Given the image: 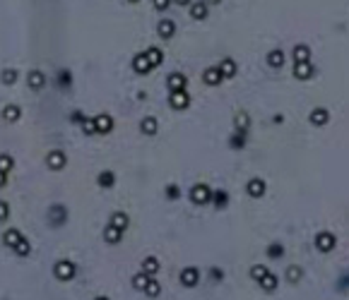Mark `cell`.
<instances>
[{"mask_svg":"<svg viewBox=\"0 0 349 300\" xmlns=\"http://www.w3.org/2000/svg\"><path fill=\"white\" fill-rule=\"evenodd\" d=\"M268 271H270V269H268L265 264H255V266L251 269V279H255V281H260V279H263V276H265Z\"/></svg>","mask_w":349,"mask_h":300,"instance_id":"obj_37","label":"cell"},{"mask_svg":"<svg viewBox=\"0 0 349 300\" xmlns=\"http://www.w3.org/2000/svg\"><path fill=\"white\" fill-rule=\"evenodd\" d=\"M171 5V0H155V7L156 10H166Z\"/></svg>","mask_w":349,"mask_h":300,"instance_id":"obj_45","label":"cell"},{"mask_svg":"<svg viewBox=\"0 0 349 300\" xmlns=\"http://www.w3.org/2000/svg\"><path fill=\"white\" fill-rule=\"evenodd\" d=\"M291 60H294V63H310V48L306 46V43L294 46V51H291Z\"/></svg>","mask_w":349,"mask_h":300,"instance_id":"obj_12","label":"cell"},{"mask_svg":"<svg viewBox=\"0 0 349 300\" xmlns=\"http://www.w3.org/2000/svg\"><path fill=\"white\" fill-rule=\"evenodd\" d=\"M27 84L37 91V89H41V87L46 84V77H43V72H39V70H32V72L27 75Z\"/></svg>","mask_w":349,"mask_h":300,"instance_id":"obj_22","label":"cell"},{"mask_svg":"<svg viewBox=\"0 0 349 300\" xmlns=\"http://www.w3.org/2000/svg\"><path fill=\"white\" fill-rule=\"evenodd\" d=\"M114 183H116V176L111 171L99 173V188H114Z\"/></svg>","mask_w":349,"mask_h":300,"instance_id":"obj_32","label":"cell"},{"mask_svg":"<svg viewBox=\"0 0 349 300\" xmlns=\"http://www.w3.org/2000/svg\"><path fill=\"white\" fill-rule=\"evenodd\" d=\"M284 276H287V281H289V283H299V281H301V276H304V271H301V266H289Z\"/></svg>","mask_w":349,"mask_h":300,"instance_id":"obj_33","label":"cell"},{"mask_svg":"<svg viewBox=\"0 0 349 300\" xmlns=\"http://www.w3.org/2000/svg\"><path fill=\"white\" fill-rule=\"evenodd\" d=\"M309 118H310V123L318 125V127H323V125L330 123V113H328V108H313Z\"/></svg>","mask_w":349,"mask_h":300,"instance_id":"obj_16","label":"cell"},{"mask_svg":"<svg viewBox=\"0 0 349 300\" xmlns=\"http://www.w3.org/2000/svg\"><path fill=\"white\" fill-rule=\"evenodd\" d=\"M191 199H193V204H207V202H212V188L205 185V183H197L191 190Z\"/></svg>","mask_w":349,"mask_h":300,"instance_id":"obj_2","label":"cell"},{"mask_svg":"<svg viewBox=\"0 0 349 300\" xmlns=\"http://www.w3.org/2000/svg\"><path fill=\"white\" fill-rule=\"evenodd\" d=\"M145 53H147V58H150L152 68H159V65L164 63V53H161V48H156V46H152V48H147Z\"/></svg>","mask_w":349,"mask_h":300,"instance_id":"obj_25","label":"cell"},{"mask_svg":"<svg viewBox=\"0 0 349 300\" xmlns=\"http://www.w3.org/2000/svg\"><path fill=\"white\" fill-rule=\"evenodd\" d=\"M17 82V70H2V84H15Z\"/></svg>","mask_w":349,"mask_h":300,"instance_id":"obj_41","label":"cell"},{"mask_svg":"<svg viewBox=\"0 0 349 300\" xmlns=\"http://www.w3.org/2000/svg\"><path fill=\"white\" fill-rule=\"evenodd\" d=\"M161 293V286H159V281H152L150 279V283H147V288H145V296H150V298H156Z\"/></svg>","mask_w":349,"mask_h":300,"instance_id":"obj_38","label":"cell"},{"mask_svg":"<svg viewBox=\"0 0 349 300\" xmlns=\"http://www.w3.org/2000/svg\"><path fill=\"white\" fill-rule=\"evenodd\" d=\"M128 2H133V5H135V2H140V0H128Z\"/></svg>","mask_w":349,"mask_h":300,"instance_id":"obj_51","label":"cell"},{"mask_svg":"<svg viewBox=\"0 0 349 300\" xmlns=\"http://www.w3.org/2000/svg\"><path fill=\"white\" fill-rule=\"evenodd\" d=\"M197 281H200V271H197L195 266H186V269L181 271V283H183L186 288H195Z\"/></svg>","mask_w":349,"mask_h":300,"instance_id":"obj_7","label":"cell"},{"mask_svg":"<svg viewBox=\"0 0 349 300\" xmlns=\"http://www.w3.org/2000/svg\"><path fill=\"white\" fill-rule=\"evenodd\" d=\"M207 2H210V5H219L222 0H207Z\"/></svg>","mask_w":349,"mask_h":300,"instance_id":"obj_49","label":"cell"},{"mask_svg":"<svg viewBox=\"0 0 349 300\" xmlns=\"http://www.w3.org/2000/svg\"><path fill=\"white\" fill-rule=\"evenodd\" d=\"M174 2H176V5H191L193 0H174Z\"/></svg>","mask_w":349,"mask_h":300,"instance_id":"obj_48","label":"cell"},{"mask_svg":"<svg viewBox=\"0 0 349 300\" xmlns=\"http://www.w3.org/2000/svg\"><path fill=\"white\" fill-rule=\"evenodd\" d=\"M219 70H222V77H224V79H233L236 72H238V68H236L233 58H224V60L219 63Z\"/></svg>","mask_w":349,"mask_h":300,"instance_id":"obj_17","label":"cell"},{"mask_svg":"<svg viewBox=\"0 0 349 300\" xmlns=\"http://www.w3.org/2000/svg\"><path fill=\"white\" fill-rule=\"evenodd\" d=\"M268 65H270V68H282V65H284V53H282L279 48H274V51L268 53Z\"/></svg>","mask_w":349,"mask_h":300,"instance_id":"obj_26","label":"cell"},{"mask_svg":"<svg viewBox=\"0 0 349 300\" xmlns=\"http://www.w3.org/2000/svg\"><path fill=\"white\" fill-rule=\"evenodd\" d=\"M128 221H130V219H128V214H125V212H114V214H111V219H109V224L116 226L118 230H125V228H128Z\"/></svg>","mask_w":349,"mask_h":300,"instance_id":"obj_23","label":"cell"},{"mask_svg":"<svg viewBox=\"0 0 349 300\" xmlns=\"http://www.w3.org/2000/svg\"><path fill=\"white\" fill-rule=\"evenodd\" d=\"M147 283H150V276H147L145 271H140V274H135V276H133V286H135L137 291H145V288H147Z\"/></svg>","mask_w":349,"mask_h":300,"instance_id":"obj_34","label":"cell"},{"mask_svg":"<svg viewBox=\"0 0 349 300\" xmlns=\"http://www.w3.org/2000/svg\"><path fill=\"white\" fill-rule=\"evenodd\" d=\"M94 127H97V135H109L114 130V118L101 113V115H94Z\"/></svg>","mask_w":349,"mask_h":300,"instance_id":"obj_5","label":"cell"},{"mask_svg":"<svg viewBox=\"0 0 349 300\" xmlns=\"http://www.w3.org/2000/svg\"><path fill=\"white\" fill-rule=\"evenodd\" d=\"M166 197L169 199H178L181 197V188L178 185H166Z\"/></svg>","mask_w":349,"mask_h":300,"instance_id":"obj_42","label":"cell"},{"mask_svg":"<svg viewBox=\"0 0 349 300\" xmlns=\"http://www.w3.org/2000/svg\"><path fill=\"white\" fill-rule=\"evenodd\" d=\"M210 279H212V281H222V279H224V274H222L219 269H210Z\"/></svg>","mask_w":349,"mask_h":300,"instance_id":"obj_44","label":"cell"},{"mask_svg":"<svg viewBox=\"0 0 349 300\" xmlns=\"http://www.w3.org/2000/svg\"><path fill=\"white\" fill-rule=\"evenodd\" d=\"M79 125L84 127V135H97V127H94V118H84Z\"/></svg>","mask_w":349,"mask_h":300,"instance_id":"obj_40","label":"cell"},{"mask_svg":"<svg viewBox=\"0 0 349 300\" xmlns=\"http://www.w3.org/2000/svg\"><path fill=\"white\" fill-rule=\"evenodd\" d=\"M24 235H22V230H17V228H10V230H5V235H2V243L7 245V247H15L19 240H22Z\"/></svg>","mask_w":349,"mask_h":300,"instance_id":"obj_20","label":"cell"},{"mask_svg":"<svg viewBox=\"0 0 349 300\" xmlns=\"http://www.w3.org/2000/svg\"><path fill=\"white\" fill-rule=\"evenodd\" d=\"M12 250H15V255H19V257H29L32 245H29V240H27V238H22V240H19V243H17Z\"/></svg>","mask_w":349,"mask_h":300,"instance_id":"obj_31","label":"cell"},{"mask_svg":"<svg viewBox=\"0 0 349 300\" xmlns=\"http://www.w3.org/2000/svg\"><path fill=\"white\" fill-rule=\"evenodd\" d=\"M120 238H123V230H118L116 226H106L104 228V240L109 243V245H116V243H120Z\"/></svg>","mask_w":349,"mask_h":300,"instance_id":"obj_19","label":"cell"},{"mask_svg":"<svg viewBox=\"0 0 349 300\" xmlns=\"http://www.w3.org/2000/svg\"><path fill=\"white\" fill-rule=\"evenodd\" d=\"M7 216H10V204L0 199V221H5Z\"/></svg>","mask_w":349,"mask_h":300,"instance_id":"obj_43","label":"cell"},{"mask_svg":"<svg viewBox=\"0 0 349 300\" xmlns=\"http://www.w3.org/2000/svg\"><path fill=\"white\" fill-rule=\"evenodd\" d=\"M82 120H84L82 113H73V123H82Z\"/></svg>","mask_w":349,"mask_h":300,"instance_id":"obj_46","label":"cell"},{"mask_svg":"<svg viewBox=\"0 0 349 300\" xmlns=\"http://www.w3.org/2000/svg\"><path fill=\"white\" fill-rule=\"evenodd\" d=\"M258 283H260V288H263L265 293H272V291L277 288V276H274L272 271H268V274H265V276H263Z\"/></svg>","mask_w":349,"mask_h":300,"instance_id":"obj_24","label":"cell"},{"mask_svg":"<svg viewBox=\"0 0 349 300\" xmlns=\"http://www.w3.org/2000/svg\"><path fill=\"white\" fill-rule=\"evenodd\" d=\"M5 183H7V173H2V171H0V188H2Z\"/></svg>","mask_w":349,"mask_h":300,"instance_id":"obj_47","label":"cell"},{"mask_svg":"<svg viewBox=\"0 0 349 300\" xmlns=\"http://www.w3.org/2000/svg\"><path fill=\"white\" fill-rule=\"evenodd\" d=\"M313 65L310 63H294V77L299 79V82H306V79H310L313 77Z\"/></svg>","mask_w":349,"mask_h":300,"instance_id":"obj_11","label":"cell"},{"mask_svg":"<svg viewBox=\"0 0 349 300\" xmlns=\"http://www.w3.org/2000/svg\"><path fill=\"white\" fill-rule=\"evenodd\" d=\"M246 192H248L251 197H263V194H265V180H263V178H251L248 185H246Z\"/></svg>","mask_w":349,"mask_h":300,"instance_id":"obj_13","label":"cell"},{"mask_svg":"<svg viewBox=\"0 0 349 300\" xmlns=\"http://www.w3.org/2000/svg\"><path fill=\"white\" fill-rule=\"evenodd\" d=\"M169 106H171L174 111H186V108L191 106V96L186 94V89H183V91H171Z\"/></svg>","mask_w":349,"mask_h":300,"instance_id":"obj_4","label":"cell"},{"mask_svg":"<svg viewBox=\"0 0 349 300\" xmlns=\"http://www.w3.org/2000/svg\"><path fill=\"white\" fill-rule=\"evenodd\" d=\"M19 115H22V111H19V106H15V104H10V106L2 108V120H5V123H17Z\"/></svg>","mask_w":349,"mask_h":300,"instance_id":"obj_21","label":"cell"},{"mask_svg":"<svg viewBox=\"0 0 349 300\" xmlns=\"http://www.w3.org/2000/svg\"><path fill=\"white\" fill-rule=\"evenodd\" d=\"M188 12H191V17H193V19H205V17H207V2H202V0H193V2L188 5Z\"/></svg>","mask_w":349,"mask_h":300,"instance_id":"obj_15","label":"cell"},{"mask_svg":"<svg viewBox=\"0 0 349 300\" xmlns=\"http://www.w3.org/2000/svg\"><path fill=\"white\" fill-rule=\"evenodd\" d=\"M75 274H78V266H75V262H70V260H60V262L53 264V276H56L58 281H73Z\"/></svg>","mask_w":349,"mask_h":300,"instance_id":"obj_1","label":"cell"},{"mask_svg":"<svg viewBox=\"0 0 349 300\" xmlns=\"http://www.w3.org/2000/svg\"><path fill=\"white\" fill-rule=\"evenodd\" d=\"M156 34H159V38H174V34H176V22L174 19H159V24H156Z\"/></svg>","mask_w":349,"mask_h":300,"instance_id":"obj_9","label":"cell"},{"mask_svg":"<svg viewBox=\"0 0 349 300\" xmlns=\"http://www.w3.org/2000/svg\"><path fill=\"white\" fill-rule=\"evenodd\" d=\"M46 163H48V168L51 171H60V168H65V163H68V156L63 154V151H51L48 156H46Z\"/></svg>","mask_w":349,"mask_h":300,"instance_id":"obj_6","label":"cell"},{"mask_svg":"<svg viewBox=\"0 0 349 300\" xmlns=\"http://www.w3.org/2000/svg\"><path fill=\"white\" fill-rule=\"evenodd\" d=\"M202 82H205L207 87H217V84H222V82H224V77H222L219 65H217V68H207V70L202 72Z\"/></svg>","mask_w":349,"mask_h":300,"instance_id":"obj_10","label":"cell"},{"mask_svg":"<svg viewBox=\"0 0 349 300\" xmlns=\"http://www.w3.org/2000/svg\"><path fill=\"white\" fill-rule=\"evenodd\" d=\"M246 140H248V135H246L243 130H236V135L229 140V144H232L233 149H243V147H246Z\"/></svg>","mask_w":349,"mask_h":300,"instance_id":"obj_30","label":"cell"},{"mask_svg":"<svg viewBox=\"0 0 349 300\" xmlns=\"http://www.w3.org/2000/svg\"><path fill=\"white\" fill-rule=\"evenodd\" d=\"M248 125H251V118H248V113H236V118H233V127H236V130H243V132H248Z\"/></svg>","mask_w":349,"mask_h":300,"instance_id":"obj_29","label":"cell"},{"mask_svg":"<svg viewBox=\"0 0 349 300\" xmlns=\"http://www.w3.org/2000/svg\"><path fill=\"white\" fill-rule=\"evenodd\" d=\"M140 130H142V135H147V137L156 135V130H159V123H156V118L147 115V118H145V120L140 123Z\"/></svg>","mask_w":349,"mask_h":300,"instance_id":"obj_18","label":"cell"},{"mask_svg":"<svg viewBox=\"0 0 349 300\" xmlns=\"http://www.w3.org/2000/svg\"><path fill=\"white\" fill-rule=\"evenodd\" d=\"M142 271H145L147 276H155L156 271H159V260H156V257H145V262H142Z\"/></svg>","mask_w":349,"mask_h":300,"instance_id":"obj_28","label":"cell"},{"mask_svg":"<svg viewBox=\"0 0 349 300\" xmlns=\"http://www.w3.org/2000/svg\"><path fill=\"white\" fill-rule=\"evenodd\" d=\"M12 166H15L12 156H10V154H0V171H2V173H10Z\"/></svg>","mask_w":349,"mask_h":300,"instance_id":"obj_36","label":"cell"},{"mask_svg":"<svg viewBox=\"0 0 349 300\" xmlns=\"http://www.w3.org/2000/svg\"><path fill=\"white\" fill-rule=\"evenodd\" d=\"M212 202H214L217 209H222V207L229 202V194H227L224 190H217V192H212Z\"/></svg>","mask_w":349,"mask_h":300,"instance_id":"obj_35","label":"cell"},{"mask_svg":"<svg viewBox=\"0 0 349 300\" xmlns=\"http://www.w3.org/2000/svg\"><path fill=\"white\" fill-rule=\"evenodd\" d=\"M166 87H169V91H183L186 89V77L181 72H174V75L166 77Z\"/></svg>","mask_w":349,"mask_h":300,"instance_id":"obj_14","label":"cell"},{"mask_svg":"<svg viewBox=\"0 0 349 300\" xmlns=\"http://www.w3.org/2000/svg\"><path fill=\"white\" fill-rule=\"evenodd\" d=\"M133 70H135L137 75H147V72L152 70V63H150L147 53H137V55L133 58Z\"/></svg>","mask_w":349,"mask_h":300,"instance_id":"obj_8","label":"cell"},{"mask_svg":"<svg viewBox=\"0 0 349 300\" xmlns=\"http://www.w3.org/2000/svg\"><path fill=\"white\" fill-rule=\"evenodd\" d=\"M48 219H51V224L53 226H60L63 221H65V207H58V204H56V207L51 209Z\"/></svg>","mask_w":349,"mask_h":300,"instance_id":"obj_27","label":"cell"},{"mask_svg":"<svg viewBox=\"0 0 349 300\" xmlns=\"http://www.w3.org/2000/svg\"><path fill=\"white\" fill-rule=\"evenodd\" d=\"M335 245H337V238H335L330 230H320V233L315 235V247H318L320 252H330V250H335Z\"/></svg>","mask_w":349,"mask_h":300,"instance_id":"obj_3","label":"cell"},{"mask_svg":"<svg viewBox=\"0 0 349 300\" xmlns=\"http://www.w3.org/2000/svg\"><path fill=\"white\" fill-rule=\"evenodd\" d=\"M97 300H109V298H106V296H99V298H97Z\"/></svg>","mask_w":349,"mask_h":300,"instance_id":"obj_50","label":"cell"},{"mask_svg":"<svg viewBox=\"0 0 349 300\" xmlns=\"http://www.w3.org/2000/svg\"><path fill=\"white\" fill-rule=\"evenodd\" d=\"M282 255H284V247H282L279 243H274V245L268 247V257H270V260H279Z\"/></svg>","mask_w":349,"mask_h":300,"instance_id":"obj_39","label":"cell"}]
</instances>
